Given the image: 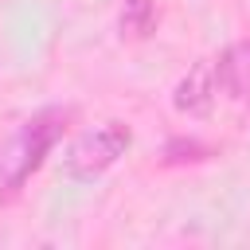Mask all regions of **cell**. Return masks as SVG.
<instances>
[{
    "instance_id": "277c9868",
    "label": "cell",
    "mask_w": 250,
    "mask_h": 250,
    "mask_svg": "<svg viewBox=\"0 0 250 250\" xmlns=\"http://www.w3.org/2000/svg\"><path fill=\"white\" fill-rule=\"evenodd\" d=\"M215 78L234 98H242L250 90V39L246 43H234L223 59H215Z\"/></svg>"
},
{
    "instance_id": "7a4b0ae2",
    "label": "cell",
    "mask_w": 250,
    "mask_h": 250,
    "mask_svg": "<svg viewBox=\"0 0 250 250\" xmlns=\"http://www.w3.org/2000/svg\"><path fill=\"white\" fill-rule=\"evenodd\" d=\"M125 148H129V129H125L121 121H109V125H102V129H94V133H86V137L74 141V148H70V156H66V172H70L74 180H94V176H102Z\"/></svg>"
},
{
    "instance_id": "8992f818",
    "label": "cell",
    "mask_w": 250,
    "mask_h": 250,
    "mask_svg": "<svg viewBox=\"0 0 250 250\" xmlns=\"http://www.w3.org/2000/svg\"><path fill=\"white\" fill-rule=\"evenodd\" d=\"M207 152H211V148L199 145V141H168L164 160H168V164H180V160H203Z\"/></svg>"
},
{
    "instance_id": "3957f363",
    "label": "cell",
    "mask_w": 250,
    "mask_h": 250,
    "mask_svg": "<svg viewBox=\"0 0 250 250\" xmlns=\"http://www.w3.org/2000/svg\"><path fill=\"white\" fill-rule=\"evenodd\" d=\"M219 94V78H215V62H199L188 70V78L176 86V109L180 113H207L211 102Z\"/></svg>"
},
{
    "instance_id": "6da1fadb",
    "label": "cell",
    "mask_w": 250,
    "mask_h": 250,
    "mask_svg": "<svg viewBox=\"0 0 250 250\" xmlns=\"http://www.w3.org/2000/svg\"><path fill=\"white\" fill-rule=\"evenodd\" d=\"M62 125H66V113L43 109V113H35V117L8 141V148L0 152V191H16V188L43 164V156H47V148L59 141Z\"/></svg>"
},
{
    "instance_id": "5b68a950",
    "label": "cell",
    "mask_w": 250,
    "mask_h": 250,
    "mask_svg": "<svg viewBox=\"0 0 250 250\" xmlns=\"http://www.w3.org/2000/svg\"><path fill=\"white\" fill-rule=\"evenodd\" d=\"M148 27H152V0H121V31L148 35Z\"/></svg>"
}]
</instances>
